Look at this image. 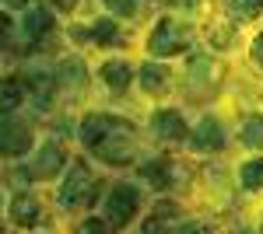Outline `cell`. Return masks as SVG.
<instances>
[{
    "label": "cell",
    "instance_id": "cell-9",
    "mask_svg": "<svg viewBox=\"0 0 263 234\" xmlns=\"http://www.w3.org/2000/svg\"><path fill=\"white\" fill-rule=\"evenodd\" d=\"M39 214H42V206L32 193H18L11 199V220L21 224V227H32V224L39 220Z\"/></svg>",
    "mask_w": 263,
    "mask_h": 234
},
{
    "label": "cell",
    "instance_id": "cell-18",
    "mask_svg": "<svg viewBox=\"0 0 263 234\" xmlns=\"http://www.w3.org/2000/svg\"><path fill=\"white\" fill-rule=\"evenodd\" d=\"M246 189H263V157H253V161H246L242 172H239Z\"/></svg>",
    "mask_w": 263,
    "mask_h": 234
},
{
    "label": "cell",
    "instance_id": "cell-21",
    "mask_svg": "<svg viewBox=\"0 0 263 234\" xmlns=\"http://www.w3.org/2000/svg\"><path fill=\"white\" fill-rule=\"evenodd\" d=\"M78 234H109V224H105V220H99V217H88Z\"/></svg>",
    "mask_w": 263,
    "mask_h": 234
},
{
    "label": "cell",
    "instance_id": "cell-14",
    "mask_svg": "<svg viewBox=\"0 0 263 234\" xmlns=\"http://www.w3.org/2000/svg\"><path fill=\"white\" fill-rule=\"evenodd\" d=\"M141 88L147 95H165V91H168V70L158 67V63L141 67Z\"/></svg>",
    "mask_w": 263,
    "mask_h": 234
},
{
    "label": "cell",
    "instance_id": "cell-1",
    "mask_svg": "<svg viewBox=\"0 0 263 234\" xmlns=\"http://www.w3.org/2000/svg\"><path fill=\"white\" fill-rule=\"evenodd\" d=\"M81 140L88 151L99 154V161L112 164V168H126L137 161V130L126 119L88 116L81 122Z\"/></svg>",
    "mask_w": 263,
    "mask_h": 234
},
{
    "label": "cell",
    "instance_id": "cell-17",
    "mask_svg": "<svg viewBox=\"0 0 263 234\" xmlns=\"http://www.w3.org/2000/svg\"><path fill=\"white\" fill-rule=\"evenodd\" d=\"M239 140L246 147H263V116H249L239 130Z\"/></svg>",
    "mask_w": 263,
    "mask_h": 234
},
{
    "label": "cell",
    "instance_id": "cell-8",
    "mask_svg": "<svg viewBox=\"0 0 263 234\" xmlns=\"http://www.w3.org/2000/svg\"><path fill=\"white\" fill-rule=\"evenodd\" d=\"M190 143H193V151H203V154H214V151H221L224 147V130L218 126V119H200L197 122V130L190 133Z\"/></svg>",
    "mask_w": 263,
    "mask_h": 234
},
{
    "label": "cell",
    "instance_id": "cell-13",
    "mask_svg": "<svg viewBox=\"0 0 263 234\" xmlns=\"http://www.w3.org/2000/svg\"><path fill=\"white\" fill-rule=\"evenodd\" d=\"M53 32V14L46 7H28L25 11V35L28 39H46Z\"/></svg>",
    "mask_w": 263,
    "mask_h": 234
},
{
    "label": "cell",
    "instance_id": "cell-29",
    "mask_svg": "<svg viewBox=\"0 0 263 234\" xmlns=\"http://www.w3.org/2000/svg\"><path fill=\"white\" fill-rule=\"evenodd\" d=\"M0 234H4V227H0Z\"/></svg>",
    "mask_w": 263,
    "mask_h": 234
},
{
    "label": "cell",
    "instance_id": "cell-20",
    "mask_svg": "<svg viewBox=\"0 0 263 234\" xmlns=\"http://www.w3.org/2000/svg\"><path fill=\"white\" fill-rule=\"evenodd\" d=\"M105 7L112 14H120V18H134V14H141L144 0H105Z\"/></svg>",
    "mask_w": 263,
    "mask_h": 234
},
{
    "label": "cell",
    "instance_id": "cell-19",
    "mask_svg": "<svg viewBox=\"0 0 263 234\" xmlns=\"http://www.w3.org/2000/svg\"><path fill=\"white\" fill-rule=\"evenodd\" d=\"M224 7H228L235 18H256L263 11V0H224Z\"/></svg>",
    "mask_w": 263,
    "mask_h": 234
},
{
    "label": "cell",
    "instance_id": "cell-27",
    "mask_svg": "<svg viewBox=\"0 0 263 234\" xmlns=\"http://www.w3.org/2000/svg\"><path fill=\"white\" fill-rule=\"evenodd\" d=\"M190 234H211V227H207V224H193V227H190Z\"/></svg>",
    "mask_w": 263,
    "mask_h": 234
},
{
    "label": "cell",
    "instance_id": "cell-26",
    "mask_svg": "<svg viewBox=\"0 0 263 234\" xmlns=\"http://www.w3.org/2000/svg\"><path fill=\"white\" fill-rule=\"evenodd\" d=\"M7 32H11V21H7V14H0V42L7 39Z\"/></svg>",
    "mask_w": 263,
    "mask_h": 234
},
{
    "label": "cell",
    "instance_id": "cell-28",
    "mask_svg": "<svg viewBox=\"0 0 263 234\" xmlns=\"http://www.w3.org/2000/svg\"><path fill=\"white\" fill-rule=\"evenodd\" d=\"M235 234H253V231H249V227H239V231H235Z\"/></svg>",
    "mask_w": 263,
    "mask_h": 234
},
{
    "label": "cell",
    "instance_id": "cell-23",
    "mask_svg": "<svg viewBox=\"0 0 263 234\" xmlns=\"http://www.w3.org/2000/svg\"><path fill=\"white\" fill-rule=\"evenodd\" d=\"M253 59L263 67V35H256V42H253Z\"/></svg>",
    "mask_w": 263,
    "mask_h": 234
},
{
    "label": "cell",
    "instance_id": "cell-5",
    "mask_svg": "<svg viewBox=\"0 0 263 234\" xmlns=\"http://www.w3.org/2000/svg\"><path fill=\"white\" fill-rule=\"evenodd\" d=\"M32 147V126L21 119L4 116L0 119V154L4 157H18Z\"/></svg>",
    "mask_w": 263,
    "mask_h": 234
},
{
    "label": "cell",
    "instance_id": "cell-16",
    "mask_svg": "<svg viewBox=\"0 0 263 234\" xmlns=\"http://www.w3.org/2000/svg\"><path fill=\"white\" fill-rule=\"evenodd\" d=\"M21 98H25L21 84H18V80H11V77H4V80H0V116L14 112V109L21 105Z\"/></svg>",
    "mask_w": 263,
    "mask_h": 234
},
{
    "label": "cell",
    "instance_id": "cell-10",
    "mask_svg": "<svg viewBox=\"0 0 263 234\" xmlns=\"http://www.w3.org/2000/svg\"><path fill=\"white\" fill-rule=\"evenodd\" d=\"M53 77H57V88L81 91L84 84H88V70H84V63H78V59H67V63H60V70Z\"/></svg>",
    "mask_w": 263,
    "mask_h": 234
},
{
    "label": "cell",
    "instance_id": "cell-4",
    "mask_svg": "<svg viewBox=\"0 0 263 234\" xmlns=\"http://www.w3.org/2000/svg\"><path fill=\"white\" fill-rule=\"evenodd\" d=\"M137 210H141V193L126 182L112 185V193L105 196V224H112V227H126Z\"/></svg>",
    "mask_w": 263,
    "mask_h": 234
},
{
    "label": "cell",
    "instance_id": "cell-6",
    "mask_svg": "<svg viewBox=\"0 0 263 234\" xmlns=\"http://www.w3.org/2000/svg\"><path fill=\"white\" fill-rule=\"evenodd\" d=\"M63 161H67V151H63L57 140H49V143H42V151L35 154V161L28 164V175L32 178H53L57 172L63 168Z\"/></svg>",
    "mask_w": 263,
    "mask_h": 234
},
{
    "label": "cell",
    "instance_id": "cell-25",
    "mask_svg": "<svg viewBox=\"0 0 263 234\" xmlns=\"http://www.w3.org/2000/svg\"><path fill=\"white\" fill-rule=\"evenodd\" d=\"M7 7H14V11H28L32 7V0H4Z\"/></svg>",
    "mask_w": 263,
    "mask_h": 234
},
{
    "label": "cell",
    "instance_id": "cell-15",
    "mask_svg": "<svg viewBox=\"0 0 263 234\" xmlns=\"http://www.w3.org/2000/svg\"><path fill=\"white\" fill-rule=\"evenodd\" d=\"M74 39H78V42H81V39H95V42H102V46H109V42H123V35L116 32V25H112V21H95L88 32L78 28V32H74Z\"/></svg>",
    "mask_w": 263,
    "mask_h": 234
},
{
    "label": "cell",
    "instance_id": "cell-24",
    "mask_svg": "<svg viewBox=\"0 0 263 234\" xmlns=\"http://www.w3.org/2000/svg\"><path fill=\"white\" fill-rule=\"evenodd\" d=\"M53 7H57V11H74L78 0H53Z\"/></svg>",
    "mask_w": 263,
    "mask_h": 234
},
{
    "label": "cell",
    "instance_id": "cell-7",
    "mask_svg": "<svg viewBox=\"0 0 263 234\" xmlns=\"http://www.w3.org/2000/svg\"><path fill=\"white\" fill-rule=\"evenodd\" d=\"M151 130H155V137L165 140V143H179V140L190 137V130H186V122L176 109H162V112H155L151 119Z\"/></svg>",
    "mask_w": 263,
    "mask_h": 234
},
{
    "label": "cell",
    "instance_id": "cell-2",
    "mask_svg": "<svg viewBox=\"0 0 263 234\" xmlns=\"http://www.w3.org/2000/svg\"><path fill=\"white\" fill-rule=\"evenodd\" d=\"M95 193H99V182H95V175H91V168L81 161V164H74V168L67 172V178H63V185H60V206H63V210L88 206V203L95 199Z\"/></svg>",
    "mask_w": 263,
    "mask_h": 234
},
{
    "label": "cell",
    "instance_id": "cell-12",
    "mask_svg": "<svg viewBox=\"0 0 263 234\" xmlns=\"http://www.w3.org/2000/svg\"><path fill=\"white\" fill-rule=\"evenodd\" d=\"M141 175L147 178L155 189H162V193H165V189H172V182H176V164H168V161L158 157V161H147V164H144Z\"/></svg>",
    "mask_w": 263,
    "mask_h": 234
},
{
    "label": "cell",
    "instance_id": "cell-11",
    "mask_svg": "<svg viewBox=\"0 0 263 234\" xmlns=\"http://www.w3.org/2000/svg\"><path fill=\"white\" fill-rule=\"evenodd\" d=\"M102 80H105V88H109L112 95H123L126 84L134 80V74H130V67H126L123 59H109V63L102 67Z\"/></svg>",
    "mask_w": 263,
    "mask_h": 234
},
{
    "label": "cell",
    "instance_id": "cell-3",
    "mask_svg": "<svg viewBox=\"0 0 263 234\" xmlns=\"http://www.w3.org/2000/svg\"><path fill=\"white\" fill-rule=\"evenodd\" d=\"M190 42H193V32L182 21L162 18L155 25V32H151L147 49H151V56H179L182 49H190Z\"/></svg>",
    "mask_w": 263,
    "mask_h": 234
},
{
    "label": "cell",
    "instance_id": "cell-22",
    "mask_svg": "<svg viewBox=\"0 0 263 234\" xmlns=\"http://www.w3.org/2000/svg\"><path fill=\"white\" fill-rule=\"evenodd\" d=\"M144 234H168V231H165V224L158 220V217H151V220L144 224Z\"/></svg>",
    "mask_w": 263,
    "mask_h": 234
}]
</instances>
